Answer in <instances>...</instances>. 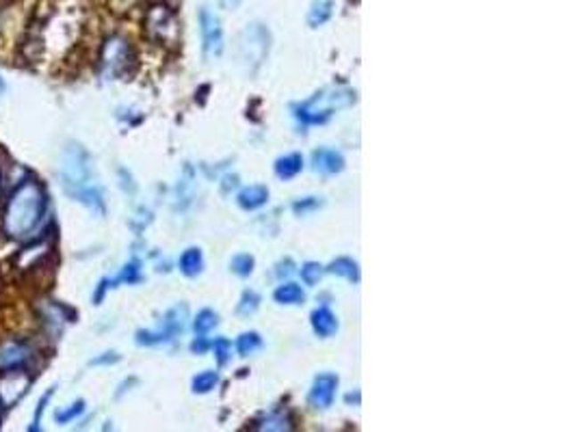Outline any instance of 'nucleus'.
Instances as JSON below:
<instances>
[{"label":"nucleus","instance_id":"f257e3e1","mask_svg":"<svg viewBox=\"0 0 578 432\" xmlns=\"http://www.w3.org/2000/svg\"><path fill=\"white\" fill-rule=\"evenodd\" d=\"M46 210L48 195L44 184L37 178L24 180L4 201L3 220H0V229H3L4 238L13 240V243L31 240L39 225H42Z\"/></svg>","mask_w":578,"mask_h":432},{"label":"nucleus","instance_id":"f03ea898","mask_svg":"<svg viewBox=\"0 0 578 432\" xmlns=\"http://www.w3.org/2000/svg\"><path fill=\"white\" fill-rule=\"evenodd\" d=\"M59 180H61L65 195L77 199L78 204L87 205L92 212L104 214L102 190L94 184L92 158L78 143L65 145L61 167H59Z\"/></svg>","mask_w":578,"mask_h":432},{"label":"nucleus","instance_id":"7ed1b4c3","mask_svg":"<svg viewBox=\"0 0 578 432\" xmlns=\"http://www.w3.org/2000/svg\"><path fill=\"white\" fill-rule=\"evenodd\" d=\"M351 104H355V92H351V89H343V87L323 89V92L313 95L308 102L301 104L297 108V117L304 124H310V125L325 124L336 110L351 107Z\"/></svg>","mask_w":578,"mask_h":432},{"label":"nucleus","instance_id":"20e7f679","mask_svg":"<svg viewBox=\"0 0 578 432\" xmlns=\"http://www.w3.org/2000/svg\"><path fill=\"white\" fill-rule=\"evenodd\" d=\"M134 68V50L122 35H110L100 48V72L107 80L126 78Z\"/></svg>","mask_w":578,"mask_h":432},{"label":"nucleus","instance_id":"39448f33","mask_svg":"<svg viewBox=\"0 0 578 432\" xmlns=\"http://www.w3.org/2000/svg\"><path fill=\"white\" fill-rule=\"evenodd\" d=\"M143 28L150 42L159 44V46H175L180 39L178 20H175L172 9L165 7V4H152L145 12Z\"/></svg>","mask_w":578,"mask_h":432},{"label":"nucleus","instance_id":"423d86ee","mask_svg":"<svg viewBox=\"0 0 578 432\" xmlns=\"http://www.w3.org/2000/svg\"><path fill=\"white\" fill-rule=\"evenodd\" d=\"M189 309L184 305H175L174 309H169L165 314L163 323H160L159 331H139L137 333V344L139 346H157L163 344V341L174 340L175 335L183 333L184 326H187Z\"/></svg>","mask_w":578,"mask_h":432},{"label":"nucleus","instance_id":"0eeeda50","mask_svg":"<svg viewBox=\"0 0 578 432\" xmlns=\"http://www.w3.org/2000/svg\"><path fill=\"white\" fill-rule=\"evenodd\" d=\"M33 385V376L27 370L0 372V406L13 409L18 402H22Z\"/></svg>","mask_w":578,"mask_h":432},{"label":"nucleus","instance_id":"6e6552de","mask_svg":"<svg viewBox=\"0 0 578 432\" xmlns=\"http://www.w3.org/2000/svg\"><path fill=\"white\" fill-rule=\"evenodd\" d=\"M35 350L24 340H7L0 344V372L27 370L33 364Z\"/></svg>","mask_w":578,"mask_h":432},{"label":"nucleus","instance_id":"1a4fd4ad","mask_svg":"<svg viewBox=\"0 0 578 432\" xmlns=\"http://www.w3.org/2000/svg\"><path fill=\"white\" fill-rule=\"evenodd\" d=\"M269 52V31L260 24H249L240 35V54L243 61L260 65L265 54Z\"/></svg>","mask_w":578,"mask_h":432},{"label":"nucleus","instance_id":"9d476101","mask_svg":"<svg viewBox=\"0 0 578 432\" xmlns=\"http://www.w3.org/2000/svg\"><path fill=\"white\" fill-rule=\"evenodd\" d=\"M35 314H37L39 323H42L44 331L50 335V338H59L63 331V326L72 323V311L63 308L57 300H39L37 308H35Z\"/></svg>","mask_w":578,"mask_h":432},{"label":"nucleus","instance_id":"9b49d317","mask_svg":"<svg viewBox=\"0 0 578 432\" xmlns=\"http://www.w3.org/2000/svg\"><path fill=\"white\" fill-rule=\"evenodd\" d=\"M199 31H202L206 59H219L224 52V31L219 18L208 7L199 12Z\"/></svg>","mask_w":578,"mask_h":432},{"label":"nucleus","instance_id":"f8f14e48","mask_svg":"<svg viewBox=\"0 0 578 432\" xmlns=\"http://www.w3.org/2000/svg\"><path fill=\"white\" fill-rule=\"evenodd\" d=\"M50 253H53V243H50L48 238H42L27 244V247L16 255L13 262H16V268L20 273H31V270H37L39 266L48 262Z\"/></svg>","mask_w":578,"mask_h":432},{"label":"nucleus","instance_id":"ddd939ff","mask_svg":"<svg viewBox=\"0 0 578 432\" xmlns=\"http://www.w3.org/2000/svg\"><path fill=\"white\" fill-rule=\"evenodd\" d=\"M336 389H338V376L330 374V372L319 374L314 379L313 389H310V404H313L314 409H330L331 402H334Z\"/></svg>","mask_w":578,"mask_h":432},{"label":"nucleus","instance_id":"4468645a","mask_svg":"<svg viewBox=\"0 0 578 432\" xmlns=\"http://www.w3.org/2000/svg\"><path fill=\"white\" fill-rule=\"evenodd\" d=\"M313 164H314V171H319V173L334 175L345 169V158L343 154L336 152V149L321 148L313 154Z\"/></svg>","mask_w":578,"mask_h":432},{"label":"nucleus","instance_id":"2eb2a0df","mask_svg":"<svg viewBox=\"0 0 578 432\" xmlns=\"http://www.w3.org/2000/svg\"><path fill=\"white\" fill-rule=\"evenodd\" d=\"M266 201H269V188H266V186L254 184L239 193V205L243 210H258L263 208Z\"/></svg>","mask_w":578,"mask_h":432},{"label":"nucleus","instance_id":"dca6fc26","mask_svg":"<svg viewBox=\"0 0 578 432\" xmlns=\"http://www.w3.org/2000/svg\"><path fill=\"white\" fill-rule=\"evenodd\" d=\"M313 329L319 338H331L338 331V320L328 308H319L313 311Z\"/></svg>","mask_w":578,"mask_h":432},{"label":"nucleus","instance_id":"f3484780","mask_svg":"<svg viewBox=\"0 0 578 432\" xmlns=\"http://www.w3.org/2000/svg\"><path fill=\"white\" fill-rule=\"evenodd\" d=\"M249 428L251 430H293L295 424L286 413H281V411H273V413L256 420Z\"/></svg>","mask_w":578,"mask_h":432},{"label":"nucleus","instance_id":"a211bd4d","mask_svg":"<svg viewBox=\"0 0 578 432\" xmlns=\"http://www.w3.org/2000/svg\"><path fill=\"white\" fill-rule=\"evenodd\" d=\"M204 268V255L199 249H187L183 255H180V270L187 277H198Z\"/></svg>","mask_w":578,"mask_h":432},{"label":"nucleus","instance_id":"6ab92c4d","mask_svg":"<svg viewBox=\"0 0 578 432\" xmlns=\"http://www.w3.org/2000/svg\"><path fill=\"white\" fill-rule=\"evenodd\" d=\"M331 13H334V0H314V3L310 4L308 24L313 28L323 27V24L331 18Z\"/></svg>","mask_w":578,"mask_h":432},{"label":"nucleus","instance_id":"aec40b11","mask_svg":"<svg viewBox=\"0 0 578 432\" xmlns=\"http://www.w3.org/2000/svg\"><path fill=\"white\" fill-rule=\"evenodd\" d=\"M328 270L330 273L338 275V277L349 279L351 284H358L360 281V266H358V262H355V260H351V258L334 260V262L330 264Z\"/></svg>","mask_w":578,"mask_h":432},{"label":"nucleus","instance_id":"412c9836","mask_svg":"<svg viewBox=\"0 0 578 432\" xmlns=\"http://www.w3.org/2000/svg\"><path fill=\"white\" fill-rule=\"evenodd\" d=\"M301 167H304V160H301V156L289 154L275 163V175H278L280 180H293L295 175H297L301 171Z\"/></svg>","mask_w":578,"mask_h":432},{"label":"nucleus","instance_id":"4be33fe9","mask_svg":"<svg viewBox=\"0 0 578 432\" xmlns=\"http://www.w3.org/2000/svg\"><path fill=\"white\" fill-rule=\"evenodd\" d=\"M273 299L278 300L280 305H301L305 300V294L297 284H284L275 290Z\"/></svg>","mask_w":578,"mask_h":432},{"label":"nucleus","instance_id":"5701e85b","mask_svg":"<svg viewBox=\"0 0 578 432\" xmlns=\"http://www.w3.org/2000/svg\"><path fill=\"white\" fill-rule=\"evenodd\" d=\"M260 346H263V340H260L258 333H254V331H251V333L240 335L239 341H236V353H239L240 356H249L251 353H256Z\"/></svg>","mask_w":578,"mask_h":432},{"label":"nucleus","instance_id":"b1692460","mask_svg":"<svg viewBox=\"0 0 578 432\" xmlns=\"http://www.w3.org/2000/svg\"><path fill=\"white\" fill-rule=\"evenodd\" d=\"M139 279H141V264L137 262V260H133V262L124 266L122 273L118 275V279L109 281V285L110 288H115V285H119V284H137Z\"/></svg>","mask_w":578,"mask_h":432},{"label":"nucleus","instance_id":"393cba45","mask_svg":"<svg viewBox=\"0 0 578 432\" xmlns=\"http://www.w3.org/2000/svg\"><path fill=\"white\" fill-rule=\"evenodd\" d=\"M219 383V374L217 372H202V374H198L193 379V391L195 394H208V391H213L215 387Z\"/></svg>","mask_w":578,"mask_h":432},{"label":"nucleus","instance_id":"a878e982","mask_svg":"<svg viewBox=\"0 0 578 432\" xmlns=\"http://www.w3.org/2000/svg\"><path fill=\"white\" fill-rule=\"evenodd\" d=\"M83 413H85V402L77 400L74 404H69L68 409L57 411V413H54V420H57V424L65 426V424H69V421L77 420V417H80Z\"/></svg>","mask_w":578,"mask_h":432},{"label":"nucleus","instance_id":"bb28decb","mask_svg":"<svg viewBox=\"0 0 578 432\" xmlns=\"http://www.w3.org/2000/svg\"><path fill=\"white\" fill-rule=\"evenodd\" d=\"M254 258L248 253H240L236 255V258L230 262V268H232L234 275H239V277H249L251 273H254Z\"/></svg>","mask_w":578,"mask_h":432},{"label":"nucleus","instance_id":"cd10ccee","mask_svg":"<svg viewBox=\"0 0 578 432\" xmlns=\"http://www.w3.org/2000/svg\"><path fill=\"white\" fill-rule=\"evenodd\" d=\"M217 326V314H215L213 309H202L198 314V318H195V333L204 335L208 333L210 329H215Z\"/></svg>","mask_w":578,"mask_h":432},{"label":"nucleus","instance_id":"c85d7f7f","mask_svg":"<svg viewBox=\"0 0 578 432\" xmlns=\"http://www.w3.org/2000/svg\"><path fill=\"white\" fill-rule=\"evenodd\" d=\"M323 266L316 264V262H308L304 264V268H301V279H304L305 285H316L323 277Z\"/></svg>","mask_w":578,"mask_h":432},{"label":"nucleus","instance_id":"c756f323","mask_svg":"<svg viewBox=\"0 0 578 432\" xmlns=\"http://www.w3.org/2000/svg\"><path fill=\"white\" fill-rule=\"evenodd\" d=\"M258 308H260V296L256 292H251V290H248V292L243 294V299H240V303H239V314L251 316Z\"/></svg>","mask_w":578,"mask_h":432},{"label":"nucleus","instance_id":"7c9ffc66","mask_svg":"<svg viewBox=\"0 0 578 432\" xmlns=\"http://www.w3.org/2000/svg\"><path fill=\"white\" fill-rule=\"evenodd\" d=\"M53 396H54V387H53V389H48L46 394H44L42 398H39L37 411H35L33 424H31V428H28V430H39V428H42V417H44V413H46V406H48V402H50V398H53Z\"/></svg>","mask_w":578,"mask_h":432},{"label":"nucleus","instance_id":"2f4dec72","mask_svg":"<svg viewBox=\"0 0 578 432\" xmlns=\"http://www.w3.org/2000/svg\"><path fill=\"white\" fill-rule=\"evenodd\" d=\"M213 350H215V356H217L219 365H225L230 361V356H232V344H230V341L225 338L215 340Z\"/></svg>","mask_w":578,"mask_h":432},{"label":"nucleus","instance_id":"473e14b6","mask_svg":"<svg viewBox=\"0 0 578 432\" xmlns=\"http://www.w3.org/2000/svg\"><path fill=\"white\" fill-rule=\"evenodd\" d=\"M119 359H122V356H119L118 353H113V350H109V353H102L100 356H95V359L89 361V365H92V368H98V365H115Z\"/></svg>","mask_w":578,"mask_h":432},{"label":"nucleus","instance_id":"72a5a7b5","mask_svg":"<svg viewBox=\"0 0 578 432\" xmlns=\"http://www.w3.org/2000/svg\"><path fill=\"white\" fill-rule=\"evenodd\" d=\"M319 205H321V201L316 199V197H305V199H301V201H295L293 210L297 214H305V212H308V210L319 208Z\"/></svg>","mask_w":578,"mask_h":432},{"label":"nucleus","instance_id":"f704fd0d","mask_svg":"<svg viewBox=\"0 0 578 432\" xmlns=\"http://www.w3.org/2000/svg\"><path fill=\"white\" fill-rule=\"evenodd\" d=\"M139 0H113V4H115V9H118V12H128L130 7H133V4H137Z\"/></svg>","mask_w":578,"mask_h":432},{"label":"nucleus","instance_id":"c9c22d12","mask_svg":"<svg viewBox=\"0 0 578 432\" xmlns=\"http://www.w3.org/2000/svg\"><path fill=\"white\" fill-rule=\"evenodd\" d=\"M206 348H208V344H206L204 338H198V340L193 341V344H191V350H193L195 355H202Z\"/></svg>","mask_w":578,"mask_h":432},{"label":"nucleus","instance_id":"e433bc0d","mask_svg":"<svg viewBox=\"0 0 578 432\" xmlns=\"http://www.w3.org/2000/svg\"><path fill=\"white\" fill-rule=\"evenodd\" d=\"M4 89H7V87H4V80H3V76H0V95L4 93Z\"/></svg>","mask_w":578,"mask_h":432},{"label":"nucleus","instance_id":"4c0bfd02","mask_svg":"<svg viewBox=\"0 0 578 432\" xmlns=\"http://www.w3.org/2000/svg\"><path fill=\"white\" fill-rule=\"evenodd\" d=\"M0 190H3V169H0Z\"/></svg>","mask_w":578,"mask_h":432},{"label":"nucleus","instance_id":"58836bf2","mask_svg":"<svg viewBox=\"0 0 578 432\" xmlns=\"http://www.w3.org/2000/svg\"><path fill=\"white\" fill-rule=\"evenodd\" d=\"M0 28H3V9H0Z\"/></svg>","mask_w":578,"mask_h":432},{"label":"nucleus","instance_id":"ea45409f","mask_svg":"<svg viewBox=\"0 0 578 432\" xmlns=\"http://www.w3.org/2000/svg\"><path fill=\"white\" fill-rule=\"evenodd\" d=\"M3 411L4 409H3V406H0V424H3Z\"/></svg>","mask_w":578,"mask_h":432}]
</instances>
